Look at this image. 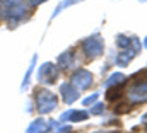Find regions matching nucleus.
I'll return each instance as SVG.
<instances>
[{
    "label": "nucleus",
    "instance_id": "20",
    "mask_svg": "<svg viewBox=\"0 0 147 133\" xmlns=\"http://www.w3.org/2000/svg\"><path fill=\"white\" fill-rule=\"evenodd\" d=\"M142 121H144V123H147V114H144V116H142Z\"/></svg>",
    "mask_w": 147,
    "mask_h": 133
},
{
    "label": "nucleus",
    "instance_id": "18",
    "mask_svg": "<svg viewBox=\"0 0 147 133\" xmlns=\"http://www.w3.org/2000/svg\"><path fill=\"white\" fill-rule=\"evenodd\" d=\"M0 2H3L7 7H14V5H17V3H22V0H0Z\"/></svg>",
    "mask_w": 147,
    "mask_h": 133
},
{
    "label": "nucleus",
    "instance_id": "23",
    "mask_svg": "<svg viewBox=\"0 0 147 133\" xmlns=\"http://www.w3.org/2000/svg\"><path fill=\"white\" fill-rule=\"evenodd\" d=\"M139 2H147V0H139Z\"/></svg>",
    "mask_w": 147,
    "mask_h": 133
},
{
    "label": "nucleus",
    "instance_id": "14",
    "mask_svg": "<svg viewBox=\"0 0 147 133\" xmlns=\"http://www.w3.org/2000/svg\"><path fill=\"white\" fill-rule=\"evenodd\" d=\"M120 96H121V85L108 87V91H106V99L108 101H116L120 99Z\"/></svg>",
    "mask_w": 147,
    "mask_h": 133
},
{
    "label": "nucleus",
    "instance_id": "22",
    "mask_svg": "<svg viewBox=\"0 0 147 133\" xmlns=\"http://www.w3.org/2000/svg\"><path fill=\"white\" fill-rule=\"evenodd\" d=\"M92 133H108V132H92Z\"/></svg>",
    "mask_w": 147,
    "mask_h": 133
},
{
    "label": "nucleus",
    "instance_id": "21",
    "mask_svg": "<svg viewBox=\"0 0 147 133\" xmlns=\"http://www.w3.org/2000/svg\"><path fill=\"white\" fill-rule=\"evenodd\" d=\"M144 46L147 48V36H146V39H144Z\"/></svg>",
    "mask_w": 147,
    "mask_h": 133
},
{
    "label": "nucleus",
    "instance_id": "10",
    "mask_svg": "<svg viewBox=\"0 0 147 133\" xmlns=\"http://www.w3.org/2000/svg\"><path fill=\"white\" fill-rule=\"evenodd\" d=\"M48 130H50V128H48V123H46L43 118H36V120L28 126L26 133H46Z\"/></svg>",
    "mask_w": 147,
    "mask_h": 133
},
{
    "label": "nucleus",
    "instance_id": "2",
    "mask_svg": "<svg viewBox=\"0 0 147 133\" xmlns=\"http://www.w3.org/2000/svg\"><path fill=\"white\" fill-rule=\"evenodd\" d=\"M82 51H84V55H86L89 60H94V58L101 56L103 51H105V43H103L101 36H99V34H92V36H89L87 39H84V43H82Z\"/></svg>",
    "mask_w": 147,
    "mask_h": 133
},
{
    "label": "nucleus",
    "instance_id": "9",
    "mask_svg": "<svg viewBox=\"0 0 147 133\" xmlns=\"http://www.w3.org/2000/svg\"><path fill=\"white\" fill-rule=\"evenodd\" d=\"M74 60H75L74 50H67V51H63V53L58 56V66L63 68V70H67V68H70V66L74 65Z\"/></svg>",
    "mask_w": 147,
    "mask_h": 133
},
{
    "label": "nucleus",
    "instance_id": "11",
    "mask_svg": "<svg viewBox=\"0 0 147 133\" xmlns=\"http://www.w3.org/2000/svg\"><path fill=\"white\" fill-rule=\"evenodd\" d=\"M125 82H127L125 80V75L120 73V72H115V73H111L110 77H108V80L105 82V85L108 89V87H113V85H123Z\"/></svg>",
    "mask_w": 147,
    "mask_h": 133
},
{
    "label": "nucleus",
    "instance_id": "13",
    "mask_svg": "<svg viewBox=\"0 0 147 133\" xmlns=\"http://www.w3.org/2000/svg\"><path fill=\"white\" fill-rule=\"evenodd\" d=\"M134 39H135V36H134V38H128V36L120 34V36H116V46L121 48V50H128V48H132Z\"/></svg>",
    "mask_w": 147,
    "mask_h": 133
},
{
    "label": "nucleus",
    "instance_id": "17",
    "mask_svg": "<svg viewBox=\"0 0 147 133\" xmlns=\"http://www.w3.org/2000/svg\"><path fill=\"white\" fill-rule=\"evenodd\" d=\"M98 97H99V94H92V96H89V97H86V99L82 101V104H84V106H89V104H94V102L98 101Z\"/></svg>",
    "mask_w": 147,
    "mask_h": 133
},
{
    "label": "nucleus",
    "instance_id": "6",
    "mask_svg": "<svg viewBox=\"0 0 147 133\" xmlns=\"http://www.w3.org/2000/svg\"><path fill=\"white\" fill-rule=\"evenodd\" d=\"M89 118V113L87 111H75V109H67L65 113L60 114V123H65V121H72V123H79V121H86Z\"/></svg>",
    "mask_w": 147,
    "mask_h": 133
},
{
    "label": "nucleus",
    "instance_id": "1",
    "mask_svg": "<svg viewBox=\"0 0 147 133\" xmlns=\"http://www.w3.org/2000/svg\"><path fill=\"white\" fill-rule=\"evenodd\" d=\"M34 101H36V109L41 113V114H46L50 111H53L58 104V99L53 92L46 91V89H39L34 96Z\"/></svg>",
    "mask_w": 147,
    "mask_h": 133
},
{
    "label": "nucleus",
    "instance_id": "5",
    "mask_svg": "<svg viewBox=\"0 0 147 133\" xmlns=\"http://www.w3.org/2000/svg\"><path fill=\"white\" fill-rule=\"evenodd\" d=\"M58 79V66L53 63H45L38 70V80L41 84H53Z\"/></svg>",
    "mask_w": 147,
    "mask_h": 133
},
{
    "label": "nucleus",
    "instance_id": "3",
    "mask_svg": "<svg viewBox=\"0 0 147 133\" xmlns=\"http://www.w3.org/2000/svg\"><path fill=\"white\" fill-rule=\"evenodd\" d=\"M135 82L132 84V87L128 89L127 92V97H128V102L130 104H142V102H147V80H137L134 79Z\"/></svg>",
    "mask_w": 147,
    "mask_h": 133
},
{
    "label": "nucleus",
    "instance_id": "8",
    "mask_svg": "<svg viewBox=\"0 0 147 133\" xmlns=\"http://www.w3.org/2000/svg\"><path fill=\"white\" fill-rule=\"evenodd\" d=\"M137 55V51L135 50H123L121 53H118L116 55V60H115V63H116V66H127L132 60H134V56Z\"/></svg>",
    "mask_w": 147,
    "mask_h": 133
},
{
    "label": "nucleus",
    "instance_id": "16",
    "mask_svg": "<svg viewBox=\"0 0 147 133\" xmlns=\"http://www.w3.org/2000/svg\"><path fill=\"white\" fill-rule=\"evenodd\" d=\"M101 113H105V104H101V102H96V104H92V107H91V111H89V114H101Z\"/></svg>",
    "mask_w": 147,
    "mask_h": 133
},
{
    "label": "nucleus",
    "instance_id": "4",
    "mask_svg": "<svg viewBox=\"0 0 147 133\" xmlns=\"http://www.w3.org/2000/svg\"><path fill=\"white\" fill-rule=\"evenodd\" d=\"M92 82H94L92 73L89 70H86V68H79L72 75V82L70 84H72L77 91H87L92 85Z\"/></svg>",
    "mask_w": 147,
    "mask_h": 133
},
{
    "label": "nucleus",
    "instance_id": "7",
    "mask_svg": "<svg viewBox=\"0 0 147 133\" xmlns=\"http://www.w3.org/2000/svg\"><path fill=\"white\" fill-rule=\"evenodd\" d=\"M60 94H62V99L65 104H72L79 99V91L74 87L70 82H65L60 85Z\"/></svg>",
    "mask_w": 147,
    "mask_h": 133
},
{
    "label": "nucleus",
    "instance_id": "19",
    "mask_svg": "<svg viewBox=\"0 0 147 133\" xmlns=\"http://www.w3.org/2000/svg\"><path fill=\"white\" fill-rule=\"evenodd\" d=\"M43 2H45V0H29V3H31L33 7H38V5H41Z\"/></svg>",
    "mask_w": 147,
    "mask_h": 133
},
{
    "label": "nucleus",
    "instance_id": "12",
    "mask_svg": "<svg viewBox=\"0 0 147 133\" xmlns=\"http://www.w3.org/2000/svg\"><path fill=\"white\" fill-rule=\"evenodd\" d=\"M38 62V56L34 55L33 58H31V63H29V68H28V72H26V75H24V80H22V84H21V89L22 91H26L28 89V85H29V79H31V75H33V70H34V65H36Z\"/></svg>",
    "mask_w": 147,
    "mask_h": 133
},
{
    "label": "nucleus",
    "instance_id": "15",
    "mask_svg": "<svg viewBox=\"0 0 147 133\" xmlns=\"http://www.w3.org/2000/svg\"><path fill=\"white\" fill-rule=\"evenodd\" d=\"M75 2H79V0H63V2H60L58 5H57V9H55V12H53V17H57L63 9H67V7H70L72 3H75Z\"/></svg>",
    "mask_w": 147,
    "mask_h": 133
}]
</instances>
